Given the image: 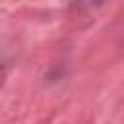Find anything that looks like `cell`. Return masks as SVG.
<instances>
[{
  "label": "cell",
  "instance_id": "2",
  "mask_svg": "<svg viewBox=\"0 0 124 124\" xmlns=\"http://www.w3.org/2000/svg\"><path fill=\"white\" fill-rule=\"evenodd\" d=\"M6 72H8V68L0 64V85H2V83H4V79H6Z\"/></svg>",
  "mask_w": 124,
  "mask_h": 124
},
{
  "label": "cell",
  "instance_id": "1",
  "mask_svg": "<svg viewBox=\"0 0 124 124\" xmlns=\"http://www.w3.org/2000/svg\"><path fill=\"white\" fill-rule=\"evenodd\" d=\"M107 0H76L72 6H76V8H99Z\"/></svg>",
  "mask_w": 124,
  "mask_h": 124
}]
</instances>
